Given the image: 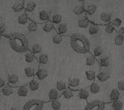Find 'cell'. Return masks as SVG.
I'll use <instances>...</instances> for the list:
<instances>
[{
    "label": "cell",
    "mask_w": 124,
    "mask_h": 110,
    "mask_svg": "<svg viewBox=\"0 0 124 110\" xmlns=\"http://www.w3.org/2000/svg\"><path fill=\"white\" fill-rule=\"evenodd\" d=\"M45 103L37 99H30L24 103L23 110H43Z\"/></svg>",
    "instance_id": "3"
},
{
    "label": "cell",
    "mask_w": 124,
    "mask_h": 110,
    "mask_svg": "<svg viewBox=\"0 0 124 110\" xmlns=\"http://www.w3.org/2000/svg\"><path fill=\"white\" fill-rule=\"evenodd\" d=\"M61 97L65 99H70L74 97V92L70 88H67L63 93L61 94Z\"/></svg>",
    "instance_id": "39"
},
{
    "label": "cell",
    "mask_w": 124,
    "mask_h": 110,
    "mask_svg": "<svg viewBox=\"0 0 124 110\" xmlns=\"http://www.w3.org/2000/svg\"><path fill=\"white\" fill-rule=\"evenodd\" d=\"M120 94H120V91L117 89V88H114V89H113L111 90V92H110L108 101L113 103V102H114L116 100H117V99H119Z\"/></svg>",
    "instance_id": "21"
},
{
    "label": "cell",
    "mask_w": 124,
    "mask_h": 110,
    "mask_svg": "<svg viewBox=\"0 0 124 110\" xmlns=\"http://www.w3.org/2000/svg\"><path fill=\"white\" fill-rule=\"evenodd\" d=\"M20 83L19 76L17 74H9L7 78V84L8 85L13 88H18Z\"/></svg>",
    "instance_id": "7"
},
{
    "label": "cell",
    "mask_w": 124,
    "mask_h": 110,
    "mask_svg": "<svg viewBox=\"0 0 124 110\" xmlns=\"http://www.w3.org/2000/svg\"><path fill=\"white\" fill-rule=\"evenodd\" d=\"M2 22H3V21H2V17H1V16H0V23H1Z\"/></svg>",
    "instance_id": "50"
},
{
    "label": "cell",
    "mask_w": 124,
    "mask_h": 110,
    "mask_svg": "<svg viewBox=\"0 0 124 110\" xmlns=\"http://www.w3.org/2000/svg\"><path fill=\"white\" fill-rule=\"evenodd\" d=\"M123 42H124V39L122 37H120V36L117 35L114 37V43H115V45H117V46H118V47H120V46L123 45Z\"/></svg>",
    "instance_id": "45"
},
{
    "label": "cell",
    "mask_w": 124,
    "mask_h": 110,
    "mask_svg": "<svg viewBox=\"0 0 124 110\" xmlns=\"http://www.w3.org/2000/svg\"><path fill=\"white\" fill-rule=\"evenodd\" d=\"M85 77L89 81H93L97 77V73L93 70H88L85 71Z\"/></svg>",
    "instance_id": "34"
},
{
    "label": "cell",
    "mask_w": 124,
    "mask_h": 110,
    "mask_svg": "<svg viewBox=\"0 0 124 110\" xmlns=\"http://www.w3.org/2000/svg\"><path fill=\"white\" fill-rule=\"evenodd\" d=\"M41 28H42L43 31H45V32H46V33H49L54 29V25L52 23H51V22L49 21V22H47V23L42 24V25H41Z\"/></svg>",
    "instance_id": "38"
},
{
    "label": "cell",
    "mask_w": 124,
    "mask_h": 110,
    "mask_svg": "<svg viewBox=\"0 0 124 110\" xmlns=\"http://www.w3.org/2000/svg\"><path fill=\"white\" fill-rule=\"evenodd\" d=\"M9 47L17 53H25L29 50L28 41L25 35L19 32L12 33L8 37Z\"/></svg>",
    "instance_id": "2"
},
{
    "label": "cell",
    "mask_w": 124,
    "mask_h": 110,
    "mask_svg": "<svg viewBox=\"0 0 124 110\" xmlns=\"http://www.w3.org/2000/svg\"><path fill=\"white\" fill-rule=\"evenodd\" d=\"M50 17H51V13L46 9H42L40 12H38V13H37V15L34 17L30 18V20L35 22V23H37V24L40 23L42 25V24L50 21Z\"/></svg>",
    "instance_id": "4"
},
{
    "label": "cell",
    "mask_w": 124,
    "mask_h": 110,
    "mask_svg": "<svg viewBox=\"0 0 124 110\" xmlns=\"http://www.w3.org/2000/svg\"><path fill=\"white\" fill-rule=\"evenodd\" d=\"M112 21V16L109 13H107V12H103V13H101L100 15H99V23L100 24H103V25H108L111 23Z\"/></svg>",
    "instance_id": "12"
},
{
    "label": "cell",
    "mask_w": 124,
    "mask_h": 110,
    "mask_svg": "<svg viewBox=\"0 0 124 110\" xmlns=\"http://www.w3.org/2000/svg\"><path fill=\"white\" fill-rule=\"evenodd\" d=\"M103 30H104L105 32L108 33V34H112V33H113V31H115L114 27H113V25L111 24V23H110L109 24H108V25H105L104 27H103Z\"/></svg>",
    "instance_id": "44"
},
{
    "label": "cell",
    "mask_w": 124,
    "mask_h": 110,
    "mask_svg": "<svg viewBox=\"0 0 124 110\" xmlns=\"http://www.w3.org/2000/svg\"><path fill=\"white\" fill-rule=\"evenodd\" d=\"M11 8L16 13H22V12L24 11L23 2H22V1H17V2H15V3H13V5H12Z\"/></svg>",
    "instance_id": "17"
},
{
    "label": "cell",
    "mask_w": 124,
    "mask_h": 110,
    "mask_svg": "<svg viewBox=\"0 0 124 110\" xmlns=\"http://www.w3.org/2000/svg\"><path fill=\"white\" fill-rule=\"evenodd\" d=\"M29 93V89H28V86L27 85H23V86H20L17 88V94L18 97H21V98H24L26 97Z\"/></svg>",
    "instance_id": "25"
},
{
    "label": "cell",
    "mask_w": 124,
    "mask_h": 110,
    "mask_svg": "<svg viewBox=\"0 0 124 110\" xmlns=\"http://www.w3.org/2000/svg\"><path fill=\"white\" fill-rule=\"evenodd\" d=\"M60 96H61V94L55 88H52L50 89L49 93H48V97H49V100L53 101L55 99H59Z\"/></svg>",
    "instance_id": "20"
},
{
    "label": "cell",
    "mask_w": 124,
    "mask_h": 110,
    "mask_svg": "<svg viewBox=\"0 0 124 110\" xmlns=\"http://www.w3.org/2000/svg\"><path fill=\"white\" fill-rule=\"evenodd\" d=\"M23 73L24 75L26 76V78L29 79V80H32L35 78L36 73H35V70L32 66H27L23 69Z\"/></svg>",
    "instance_id": "14"
},
{
    "label": "cell",
    "mask_w": 124,
    "mask_h": 110,
    "mask_svg": "<svg viewBox=\"0 0 124 110\" xmlns=\"http://www.w3.org/2000/svg\"><path fill=\"white\" fill-rule=\"evenodd\" d=\"M117 35L122 37L124 39V27H120L117 30Z\"/></svg>",
    "instance_id": "47"
},
{
    "label": "cell",
    "mask_w": 124,
    "mask_h": 110,
    "mask_svg": "<svg viewBox=\"0 0 124 110\" xmlns=\"http://www.w3.org/2000/svg\"><path fill=\"white\" fill-rule=\"evenodd\" d=\"M1 40H2V36L0 35V41H1Z\"/></svg>",
    "instance_id": "51"
},
{
    "label": "cell",
    "mask_w": 124,
    "mask_h": 110,
    "mask_svg": "<svg viewBox=\"0 0 124 110\" xmlns=\"http://www.w3.org/2000/svg\"><path fill=\"white\" fill-rule=\"evenodd\" d=\"M17 88H13L10 87L8 85H6L3 89L0 92L1 95L4 96V97H11L12 95H13L15 93H17Z\"/></svg>",
    "instance_id": "13"
},
{
    "label": "cell",
    "mask_w": 124,
    "mask_h": 110,
    "mask_svg": "<svg viewBox=\"0 0 124 110\" xmlns=\"http://www.w3.org/2000/svg\"><path fill=\"white\" fill-rule=\"evenodd\" d=\"M54 29H55V32L61 36L66 35L67 31H68V27H67L66 23H63V22L60 24H57V25H54Z\"/></svg>",
    "instance_id": "9"
},
{
    "label": "cell",
    "mask_w": 124,
    "mask_h": 110,
    "mask_svg": "<svg viewBox=\"0 0 124 110\" xmlns=\"http://www.w3.org/2000/svg\"><path fill=\"white\" fill-rule=\"evenodd\" d=\"M89 90L92 94H98L99 91H100V85H99L96 81L93 82V83L90 85V86H89Z\"/></svg>",
    "instance_id": "31"
},
{
    "label": "cell",
    "mask_w": 124,
    "mask_h": 110,
    "mask_svg": "<svg viewBox=\"0 0 124 110\" xmlns=\"http://www.w3.org/2000/svg\"><path fill=\"white\" fill-rule=\"evenodd\" d=\"M78 95H79V98L80 99L87 100L89 99V95H90V92L88 89H80L78 91Z\"/></svg>",
    "instance_id": "27"
},
{
    "label": "cell",
    "mask_w": 124,
    "mask_h": 110,
    "mask_svg": "<svg viewBox=\"0 0 124 110\" xmlns=\"http://www.w3.org/2000/svg\"><path fill=\"white\" fill-rule=\"evenodd\" d=\"M27 27V30H28L29 32H36V31H37V29H38V25H37V23L31 21V20L29 21Z\"/></svg>",
    "instance_id": "37"
},
{
    "label": "cell",
    "mask_w": 124,
    "mask_h": 110,
    "mask_svg": "<svg viewBox=\"0 0 124 110\" xmlns=\"http://www.w3.org/2000/svg\"><path fill=\"white\" fill-rule=\"evenodd\" d=\"M99 31V26L94 23H90L89 26V34L90 36H94Z\"/></svg>",
    "instance_id": "33"
},
{
    "label": "cell",
    "mask_w": 124,
    "mask_h": 110,
    "mask_svg": "<svg viewBox=\"0 0 124 110\" xmlns=\"http://www.w3.org/2000/svg\"><path fill=\"white\" fill-rule=\"evenodd\" d=\"M111 24L113 25L115 30H117L122 25V19L119 18V17H114L113 19H112Z\"/></svg>",
    "instance_id": "41"
},
{
    "label": "cell",
    "mask_w": 124,
    "mask_h": 110,
    "mask_svg": "<svg viewBox=\"0 0 124 110\" xmlns=\"http://www.w3.org/2000/svg\"><path fill=\"white\" fill-rule=\"evenodd\" d=\"M24 60H25L26 63L32 64L34 61H36V56L30 50H28V51H26V52L24 53Z\"/></svg>",
    "instance_id": "22"
},
{
    "label": "cell",
    "mask_w": 124,
    "mask_h": 110,
    "mask_svg": "<svg viewBox=\"0 0 124 110\" xmlns=\"http://www.w3.org/2000/svg\"><path fill=\"white\" fill-rule=\"evenodd\" d=\"M98 63L101 67H108L109 65V58L108 55H102L99 59H97Z\"/></svg>",
    "instance_id": "28"
},
{
    "label": "cell",
    "mask_w": 124,
    "mask_h": 110,
    "mask_svg": "<svg viewBox=\"0 0 124 110\" xmlns=\"http://www.w3.org/2000/svg\"><path fill=\"white\" fill-rule=\"evenodd\" d=\"M0 35L3 37V36H4L6 37H9L7 35V27H6V24L3 23V22H2L1 23H0Z\"/></svg>",
    "instance_id": "43"
},
{
    "label": "cell",
    "mask_w": 124,
    "mask_h": 110,
    "mask_svg": "<svg viewBox=\"0 0 124 110\" xmlns=\"http://www.w3.org/2000/svg\"><path fill=\"white\" fill-rule=\"evenodd\" d=\"M63 17L59 13H51V17H50V22L52 23L54 25H57L62 23Z\"/></svg>",
    "instance_id": "23"
},
{
    "label": "cell",
    "mask_w": 124,
    "mask_h": 110,
    "mask_svg": "<svg viewBox=\"0 0 124 110\" xmlns=\"http://www.w3.org/2000/svg\"><path fill=\"white\" fill-rule=\"evenodd\" d=\"M9 110H18V109H17V108H15V107H12Z\"/></svg>",
    "instance_id": "49"
},
{
    "label": "cell",
    "mask_w": 124,
    "mask_h": 110,
    "mask_svg": "<svg viewBox=\"0 0 124 110\" xmlns=\"http://www.w3.org/2000/svg\"><path fill=\"white\" fill-rule=\"evenodd\" d=\"M1 103H2V99H1V98H0V104H1Z\"/></svg>",
    "instance_id": "52"
},
{
    "label": "cell",
    "mask_w": 124,
    "mask_h": 110,
    "mask_svg": "<svg viewBox=\"0 0 124 110\" xmlns=\"http://www.w3.org/2000/svg\"><path fill=\"white\" fill-rule=\"evenodd\" d=\"M23 5H24V11L27 12V14L32 13L33 12L37 9V3L34 1H31V0L23 1Z\"/></svg>",
    "instance_id": "8"
},
{
    "label": "cell",
    "mask_w": 124,
    "mask_h": 110,
    "mask_svg": "<svg viewBox=\"0 0 124 110\" xmlns=\"http://www.w3.org/2000/svg\"><path fill=\"white\" fill-rule=\"evenodd\" d=\"M30 51L35 55L36 58H37L41 54V46L39 43H34L31 47L29 48Z\"/></svg>",
    "instance_id": "19"
},
{
    "label": "cell",
    "mask_w": 124,
    "mask_h": 110,
    "mask_svg": "<svg viewBox=\"0 0 124 110\" xmlns=\"http://www.w3.org/2000/svg\"><path fill=\"white\" fill-rule=\"evenodd\" d=\"M37 61H38V63L40 65H47L48 62H49V56H48V55L45 53H41V55H39L38 57H37Z\"/></svg>",
    "instance_id": "32"
},
{
    "label": "cell",
    "mask_w": 124,
    "mask_h": 110,
    "mask_svg": "<svg viewBox=\"0 0 124 110\" xmlns=\"http://www.w3.org/2000/svg\"><path fill=\"white\" fill-rule=\"evenodd\" d=\"M97 62V59L93 55H92L91 54H89L85 58V64L87 66H93Z\"/></svg>",
    "instance_id": "30"
},
{
    "label": "cell",
    "mask_w": 124,
    "mask_h": 110,
    "mask_svg": "<svg viewBox=\"0 0 124 110\" xmlns=\"http://www.w3.org/2000/svg\"><path fill=\"white\" fill-rule=\"evenodd\" d=\"M70 47L78 54L85 55L90 51L91 44L88 37L81 33H74L70 37Z\"/></svg>",
    "instance_id": "1"
},
{
    "label": "cell",
    "mask_w": 124,
    "mask_h": 110,
    "mask_svg": "<svg viewBox=\"0 0 124 110\" xmlns=\"http://www.w3.org/2000/svg\"><path fill=\"white\" fill-rule=\"evenodd\" d=\"M109 78H110V74L109 73H108V72H106V71H101L97 75L96 79H97V80L99 82L104 83V82L107 81Z\"/></svg>",
    "instance_id": "26"
},
{
    "label": "cell",
    "mask_w": 124,
    "mask_h": 110,
    "mask_svg": "<svg viewBox=\"0 0 124 110\" xmlns=\"http://www.w3.org/2000/svg\"><path fill=\"white\" fill-rule=\"evenodd\" d=\"M117 89L119 91L124 92V80H119L117 83Z\"/></svg>",
    "instance_id": "46"
},
{
    "label": "cell",
    "mask_w": 124,
    "mask_h": 110,
    "mask_svg": "<svg viewBox=\"0 0 124 110\" xmlns=\"http://www.w3.org/2000/svg\"><path fill=\"white\" fill-rule=\"evenodd\" d=\"M30 21L28 14H27V12L23 11L22 13H18V16H17V23L20 26H25L28 24Z\"/></svg>",
    "instance_id": "10"
},
{
    "label": "cell",
    "mask_w": 124,
    "mask_h": 110,
    "mask_svg": "<svg viewBox=\"0 0 124 110\" xmlns=\"http://www.w3.org/2000/svg\"><path fill=\"white\" fill-rule=\"evenodd\" d=\"M47 76H48L47 70L44 69V68H40V69H38V71L36 72L35 78H37L39 81H41L43 79H45Z\"/></svg>",
    "instance_id": "16"
},
{
    "label": "cell",
    "mask_w": 124,
    "mask_h": 110,
    "mask_svg": "<svg viewBox=\"0 0 124 110\" xmlns=\"http://www.w3.org/2000/svg\"><path fill=\"white\" fill-rule=\"evenodd\" d=\"M67 88H68V86H67L66 83H65V82L64 81V80H58L57 81L56 88H55V89H56L61 94L63 93V92L65 91V89H67Z\"/></svg>",
    "instance_id": "35"
},
{
    "label": "cell",
    "mask_w": 124,
    "mask_h": 110,
    "mask_svg": "<svg viewBox=\"0 0 124 110\" xmlns=\"http://www.w3.org/2000/svg\"><path fill=\"white\" fill-rule=\"evenodd\" d=\"M83 5L84 8H85V12L88 14V17H93L97 12V5L91 3V2L85 1L83 2Z\"/></svg>",
    "instance_id": "6"
},
{
    "label": "cell",
    "mask_w": 124,
    "mask_h": 110,
    "mask_svg": "<svg viewBox=\"0 0 124 110\" xmlns=\"http://www.w3.org/2000/svg\"><path fill=\"white\" fill-rule=\"evenodd\" d=\"M6 82H5V79L3 77H0V92H1L2 89H3L5 86H6Z\"/></svg>",
    "instance_id": "48"
},
{
    "label": "cell",
    "mask_w": 124,
    "mask_h": 110,
    "mask_svg": "<svg viewBox=\"0 0 124 110\" xmlns=\"http://www.w3.org/2000/svg\"><path fill=\"white\" fill-rule=\"evenodd\" d=\"M90 24V22L89 21V18L87 17V16H84L78 19V26L80 28H86L88 27Z\"/></svg>",
    "instance_id": "24"
},
{
    "label": "cell",
    "mask_w": 124,
    "mask_h": 110,
    "mask_svg": "<svg viewBox=\"0 0 124 110\" xmlns=\"http://www.w3.org/2000/svg\"><path fill=\"white\" fill-rule=\"evenodd\" d=\"M61 103L59 99H55V100L51 101V107L53 110H60L61 109Z\"/></svg>",
    "instance_id": "42"
},
{
    "label": "cell",
    "mask_w": 124,
    "mask_h": 110,
    "mask_svg": "<svg viewBox=\"0 0 124 110\" xmlns=\"http://www.w3.org/2000/svg\"><path fill=\"white\" fill-rule=\"evenodd\" d=\"M105 108L106 104L102 100H99V99H96V100L89 102L85 106L84 110H105Z\"/></svg>",
    "instance_id": "5"
},
{
    "label": "cell",
    "mask_w": 124,
    "mask_h": 110,
    "mask_svg": "<svg viewBox=\"0 0 124 110\" xmlns=\"http://www.w3.org/2000/svg\"><path fill=\"white\" fill-rule=\"evenodd\" d=\"M90 54L92 55H93L96 59H99V57H101L103 54V49L101 46H96V47L91 48L90 49Z\"/></svg>",
    "instance_id": "15"
},
{
    "label": "cell",
    "mask_w": 124,
    "mask_h": 110,
    "mask_svg": "<svg viewBox=\"0 0 124 110\" xmlns=\"http://www.w3.org/2000/svg\"><path fill=\"white\" fill-rule=\"evenodd\" d=\"M112 109L113 110H123V102L120 99H117L111 103Z\"/></svg>",
    "instance_id": "36"
},
{
    "label": "cell",
    "mask_w": 124,
    "mask_h": 110,
    "mask_svg": "<svg viewBox=\"0 0 124 110\" xmlns=\"http://www.w3.org/2000/svg\"><path fill=\"white\" fill-rule=\"evenodd\" d=\"M62 41H63V36L59 35V34L55 31V33L52 36V42L55 45H60Z\"/></svg>",
    "instance_id": "40"
},
{
    "label": "cell",
    "mask_w": 124,
    "mask_h": 110,
    "mask_svg": "<svg viewBox=\"0 0 124 110\" xmlns=\"http://www.w3.org/2000/svg\"><path fill=\"white\" fill-rule=\"evenodd\" d=\"M81 82H80V79L77 77H71L70 79H69V88L71 89V90H77V89H80V86Z\"/></svg>",
    "instance_id": "11"
},
{
    "label": "cell",
    "mask_w": 124,
    "mask_h": 110,
    "mask_svg": "<svg viewBox=\"0 0 124 110\" xmlns=\"http://www.w3.org/2000/svg\"><path fill=\"white\" fill-rule=\"evenodd\" d=\"M27 86H28L29 91H31V92L37 91L40 89L39 80L37 79V78H34L32 80H31L29 82V84H28V85H27Z\"/></svg>",
    "instance_id": "18"
},
{
    "label": "cell",
    "mask_w": 124,
    "mask_h": 110,
    "mask_svg": "<svg viewBox=\"0 0 124 110\" xmlns=\"http://www.w3.org/2000/svg\"><path fill=\"white\" fill-rule=\"evenodd\" d=\"M85 8H84V5H83V2L79 4H78L75 6V8L73 10V13L76 16H82L85 13Z\"/></svg>",
    "instance_id": "29"
}]
</instances>
